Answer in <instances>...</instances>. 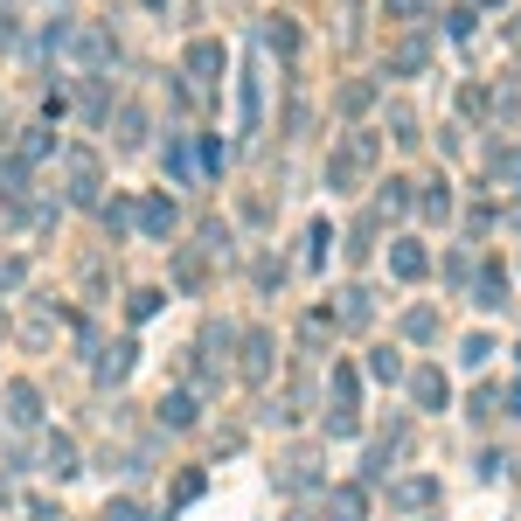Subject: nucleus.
<instances>
[{
    "label": "nucleus",
    "mask_w": 521,
    "mask_h": 521,
    "mask_svg": "<svg viewBox=\"0 0 521 521\" xmlns=\"http://www.w3.org/2000/svg\"><path fill=\"white\" fill-rule=\"evenodd\" d=\"M0 334H7V327H0Z\"/></svg>",
    "instance_id": "nucleus-55"
},
{
    "label": "nucleus",
    "mask_w": 521,
    "mask_h": 521,
    "mask_svg": "<svg viewBox=\"0 0 521 521\" xmlns=\"http://www.w3.org/2000/svg\"><path fill=\"white\" fill-rule=\"evenodd\" d=\"M515 355H521V348H515Z\"/></svg>",
    "instance_id": "nucleus-56"
},
{
    "label": "nucleus",
    "mask_w": 521,
    "mask_h": 521,
    "mask_svg": "<svg viewBox=\"0 0 521 521\" xmlns=\"http://www.w3.org/2000/svg\"><path fill=\"white\" fill-rule=\"evenodd\" d=\"M160 167H167V181H174V188H195V181H202L195 139H188V132H167V153H160Z\"/></svg>",
    "instance_id": "nucleus-11"
},
{
    "label": "nucleus",
    "mask_w": 521,
    "mask_h": 521,
    "mask_svg": "<svg viewBox=\"0 0 521 521\" xmlns=\"http://www.w3.org/2000/svg\"><path fill=\"white\" fill-rule=\"evenodd\" d=\"M369 376H376V383H403V376H410V369H403V355H396V348H369Z\"/></svg>",
    "instance_id": "nucleus-34"
},
{
    "label": "nucleus",
    "mask_w": 521,
    "mask_h": 521,
    "mask_svg": "<svg viewBox=\"0 0 521 521\" xmlns=\"http://www.w3.org/2000/svg\"><path fill=\"white\" fill-rule=\"evenodd\" d=\"M278 278H285V264H278V258H258V285H264V292H271Z\"/></svg>",
    "instance_id": "nucleus-49"
},
{
    "label": "nucleus",
    "mask_w": 521,
    "mask_h": 521,
    "mask_svg": "<svg viewBox=\"0 0 521 521\" xmlns=\"http://www.w3.org/2000/svg\"><path fill=\"white\" fill-rule=\"evenodd\" d=\"M424 7H431V0H383V14L403 21V28H417V21H424Z\"/></svg>",
    "instance_id": "nucleus-40"
},
{
    "label": "nucleus",
    "mask_w": 521,
    "mask_h": 521,
    "mask_svg": "<svg viewBox=\"0 0 521 521\" xmlns=\"http://www.w3.org/2000/svg\"><path fill=\"white\" fill-rule=\"evenodd\" d=\"M21 285H28V258L7 251V258H0V292H21Z\"/></svg>",
    "instance_id": "nucleus-42"
},
{
    "label": "nucleus",
    "mask_w": 521,
    "mask_h": 521,
    "mask_svg": "<svg viewBox=\"0 0 521 521\" xmlns=\"http://www.w3.org/2000/svg\"><path fill=\"white\" fill-rule=\"evenodd\" d=\"M383 132H390L396 146H417V139H424V132H417V112H410L403 98H390V112H383Z\"/></svg>",
    "instance_id": "nucleus-30"
},
{
    "label": "nucleus",
    "mask_w": 521,
    "mask_h": 521,
    "mask_svg": "<svg viewBox=\"0 0 521 521\" xmlns=\"http://www.w3.org/2000/svg\"><path fill=\"white\" fill-rule=\"evenodd\" d=\"M139 7H146V14H167V0H139Z\"/></svg>",
    "instance_id": "nucleus-52"
},
{
    "label": "nucleus",
    "mask_w": 521,
    "mask_h": 521,
    "mask_svg": "<svg viewBox=\"0 0 521 521\" xmlns=\"http://www.w3.org/2000/svg\"><path fill=\"white\" fill-rule=\"evenodd\" d=\"M174 278H181V285H188V292H195V285H202V278H209V264L195 258V251H181V258H174Z\"/></svg>",
    "instance_id": "nucleus-41"
},
{
    "label": "nucleus",
    "mask_w": 521,
    "mask_h": 521,
    "mask_svg": "<svg viewBox=\"0 0 521 521\" xmlns=\"http://www.w3.org/2000/svg\"><path fill=\"white\" fill-rule=\"evenodd\" d=\"M174 230H181V209H174L167 195H146V202H139V237H153V244H167Z\"/></svg>",
    "instance_id": "nucleus-13"
},
{
    "label": "nucleus",
    "mask_w": 521,
    "mask_h": 521,
    "mask_svg": "<svg viewBox=\"0 0 521 521\" xmlns=\"http://www.w3.org/2000/svg\"><path fill=\"white\" fill-rule=\"evenodd\" d=\"M369 515V494H362V480H341L334 494H327V521H362Z\"/></svg>",
    "instance_id": "nucleus-23"
},
{
    "label": "nucleus",
    "mask_w": 521,
    "mask_h": 521,
    "mask_svg": "<svg viewBox=\"0 0 521 521\" xmlns=\"http://www.w3.org/2000/svg\"><path fill=\"white\" fill-rule=\"evenodd\" d=\"M424 63H431V42L424 35H403L390 49V77H424Z\"/></svg>",
    "instance_id": "nucleus-22"
},
{
    "label": "nucleus",
    "mask_w": 521,
    "mask_h": 521,
    "mask_svg": "<svg viewBox=\"0 0 521 521\" xmlns=\"http://www.w3.org/2000/svg\"><path fill=\"white\" fill-rule=\"evenodd\" d=\"M362 383H355V369H334V383H327V438H355L362 431Z\"/></svg>",
    "instance_id": "nucleus-3"
},
{
    "label": "nucleus",
    "mask_w": 521,
    "mask_h": 521,
    "mask_svg": "<svg viewBox=\"0 0 521 521\" xmlns=\"http://www.w3.org/2000/svg\"><path fill=\"white\" fill-rule=\"evenodd\" d=\"M28 521H70V515H63V508H49V501H42V508H28Z\"/></svg>",
    "instance_id": "nucleus-51"
},
{
    "label": "nucleus",
    "mask_w": 521,
    "mask_h": 521,
    "mask_svg": "<svg viewBox=\"0 0 521 521\" xmlns=\"http://www.w3.org/2000/svg\"><path fill=\"white\" fill-rule=\"evenodd\" d=\"M459 355H466V369H487V362H494V341H487V334H473Z\"/></svg>",
    "instance_id": "nucleus-45"
},
{
    "label": "nucleus",
    "mask_w": 521,
    "mask_h": 521,
    "mask_svg": "<svg viewBox=\"0 0 521 521\" xmlns=\"http://www.w3.org/2000/svg\"><path fill=\"white\" fill-rule=\"evenodd\" d=\"M417 209H424V223H445V216H452V188H445V181H424V188H417Z\"/></svg>",
    "instance_id": "nucleus-33"
},
{
    "label": "nucleus",
    "mask_w": 521,
    "mask_h": 521,
    "mask_svg": "<svg viewBox=\"0 0 521 521\" xmlns=\"http://www.w3.org/2000/svg\"><path fill=\"white\" fill-rule=\"evenodd\" d=\"M112 105H119V98H112L105 84H91V91H84V112H91V119H112Z\"/></svg>",
    "instance_id": "nucleus-44"
},
{
    "label": "nucleus",
    "mask_w": 521,
    "mask_h": 521,
    "mask_svg": "<svg viewBox=\"0 0 521 521\" xmlns=\"http://www.w3.org/2000/svg\"><path fill=\"white\" fill-rule=\"evenodd\" d=\"M494 403H508V417H521V383H508V390L494 396Z\"/></svg>",
    "instance_id": "nucleus-50"
},
{
    "label": "nucleus",
    "mask_w": 521,
    "mask_h": 521,
    "mask_svg": "<svg viewBox=\"0 0 521 521\" xmlns=\"http://www.w3.org/2000/svg\"><path fill=\"white\" fill-rule=\"evenodd\" d=\"M369 320H376V292H369V285H348V292H341V313H334V327H355V334H362Z\"/></svg>",
    "instance_id": "nucleus-21"
},
{
    "label": "nucleus",
    "mask_w": 521,
    "mask_h": 521,
    "mask_svg": "<svg viewBox=\"0 0 521 521\" xmlns=\"http://www.w3.org/2000/svg\"><path fill=\"white\" fill-rule=\"evenodd\" d=\"M327 244H334V223H327V216H313V223H306V251H299V264H306V271H320V264H327Z\"/></svg>",
    "instance_id": "nucleus-31"
},
{
    "label": "nucleus",
    "mask_w": 521,
    "mask_h": 521,
    "mask_svg": "<svg viewBox=\"0 0 521 521\" xmlns=\"http://www.w3.org/2000/svg\"><path fill=\"white\" fill-rule=\"evenodd\" d=\"M63 327H70V306H56V299H35V306H28V320H21V341H28V348H49Z\"/></svg>",
    "instance_id": "nucleus-8"
},
{
    "label": "nucleus",
    "mask_w": 521,
    "mask_h": 521,
    "mask_svg": "<svg viewBox=\"0 0 521 521\" xmlns=\"http://www.w3.org/2000/svg\"><path fill=\"white\" fill-rule=\"evenodd\" d=\"M63 202H77V209L105 202V160L91 146H63Z\"/></svg>",
    "instance_id": "nucleus-2"
},
{
    "label": "nucleus",
    "mask_w": 521,
    "mask_h": 521,
    "mask_svg": "<svg viewBox=\"0 0 521 521\" xmlns=\"http://www.w3.org/2000/svg\"><path fill=\"white\" fill-rule=\"evenodd\" d=\"M195 160H202V181H216V174H223V160H230V146H223V139H202V146H195Z\"/></svg>",
    "instance_id": "nucleus-37"
},
{
    "label": "nucleus",
    "mask_w": 521,
    "mask_h": 521,
    "mask_svg": "<svg viewBox=\"0 0 521 521\" xmlns=\"http://www.w3.org/2000/svg\"><path fill=\"white\" fill-rule=\"evenodd\" d=\"M410 209H417V181H403V174H396V181H383L376 216H410Z\"/></svg>",
    "instance_id": "nucleus-26"
},
{
    "label": "nucleus",
    "mask_w": 521,
    "mask_h": 521,
    "mask_svg": "<svg viewBox=\"0 0 521 521\" xmlns=\"http://www.w3.org/2000/svg\"><path fill=\"white\" fill-rule=\"evenodd\" d=\"M501 42H508V56L521 63V14H508V21H501Z\"/></svg>",
    "instance_id": "nucleus-48"
},
{
    "label": "nucleus",
    "mask_w": 521,
    "mask_h": 521,
    "mask_svg": "<svg viewBox=\"0 0 521 521\" xmlns=\"http://www.w3.org/2000/svg\"><path fill=\"white\" fill-rule=\"evenodd\" d=\"M390 508L396 515H424V508H438V480H431V473H403V480H390Z\"/></svg>",
    "instance_id": "nucleus-9"
},
{
    "label": "nucleus",
    "mask_w": 521,
    "mask_h": 521,
    "mask_svg": "<svg viewBox=\"0 0 521 521\" xmlns=\"http://www.w3.org/2000/svg\"><path fill=\"white\" fill-rule=\"evenodd\" d=\"M105 126H112V146H119V153L146 146V112H139V105H112V119H105Z\"/></svg>",
    "instance_id": "nucleus-19"
},
{
    "label": "nucleus",
    "mask_w": 521,
    "mask_h": 521,
    "mask_svg": "<svg viewBox=\"0 0 521 521\" xmlns=\"http://www.w3.org/2000/svg\"><path fill=\"white\" fill-rule=\"evenodd\" d=\"M42 473H56V480H77V473H84V459H77V438H70V431H49V438H42Z\"/></svg>",
    "instance_id": "nucleus-14"
},
{
    "label": "nucleus",
    "mask_w": 521,
    "mask_h": 521,
    "mask_svg": "<svg viewBox=\"0 0 521 521\" xmlns=\"http://www.w3.org/2000/svg\"><path fill=\"white\" fill-rule=\"evenodd\" d=\"M396 334H403V341H417V348H424V341H438V306H410V313L396 320Z\"/></svg>",
    "instance_id": "nucleus-28"
},
{
    "label": "nucleus",
    "mask_w": 521,
    "mask_h": 521,
    "mask_svg": "<svg viewBox=\"0 0 521 521\" xmlns=\"http://www.w3.org/2000/svg\"><path fill=\"white\" fill-rule=\"evenodd\" d=\"M160 299H167V292H153V285H139V292H132V299H126V313H132V320H153V313H160Z\"/></svg>",
    "instance_id": "nucleus-39"
},
{
    "label": "nucleus",
    "mask_w": 521,
    "mask_h": 521,
    "mask_svg": "<svg viewBox=\"0 0 521 521\" xmlns=\"http://www.w3.org/2000/svg\"><path fill=\"white\" fill-rule=\"evenodd\" d=\"M487 174H494V188H521V146H494Z\"/></svg>",
    "instance_id": "nucleus-32"
},
{
    "label": "nucleus",
    "mask_w": 521,
    "mask_h": 521,
    "mask_svg": "<svg viewBox=\"0 0 521 521\" xmlns=\"http://www.w3.org/2000/svg\"><path fill=\"white\" fill-rule=\"evenodd\" d=\"M376 160H383V132L348 126L334 139V153H327V188H334V195H355V188L376 174Z\"/></svg>",
    "instance_id": "nucleus-1"
},
{
    "label": "nucleus",
    "mask_w": 521,
    "mask_h": 521,
    "mask_svg": "<svg viewBox=\"0 0 521 521\" xmlns=\"http://www.w3.org/2000/svg\"><path fill=\"white\" fill-rule=\"evenodd\" d=\"M98 223H105V237H112V244H126L132 230H139V202H126V195H105V202H98Z\"/></svg>",
    "instance_id": "nucleus-15"
},
{
    "label": "nucleus",
    "mask_w": 521,
    "mask_h": 521,
    "mask_svg": "<svg viewBox=\"0 0 521 521\" xmlns=\"http://www.w3.org/2000/svg\"><path fill=\"white\" fill-rule=\"evenodd\" d=\"M49 153H56V132H49V119H42V126H28L21 139H14V160H28V167H35V160H49Z\"/></svg>",
    "instance_id": "nucleus-29"
},
{
    "label": "nucleus",
    "mask_w": 521,
    "mask_h": 521,
    "mask_svg": "<svg viewBox=\"0 0 521 521\" xmlns=\"http://www.w3.org/2000/svg\"><path fill=\"white\" fill-rule=\"evenodd\" d=\"M237 132H244V139L264 132V70H258V63L237 70Z\"/></svg>",
    "instance_id": "nucleus-6"
},
{
    "label": "nucleus",
    "mask_w": 521,
    "mask_h": 521,
    "mask_svg": "<svg viewBox=\"0 0 521 521\" xmlns=\"http://www.w3.org/2000/svg\"><path fill=\"white\" fill-rule=\"evenodd\" d=\"M0 403H7V424H14V431H35V424H42V390H35L28 376H14V383L0 390Z\"/></svg>",
    "instance_id": "nucleus-10"
},
{
    "label": "nucleus",
    "mask_w": 521,
    "mask_h": 521,
    "mask_svg": "<svg viewBox=\"0 0 521 521\" xmlns=\"http://www.w3.org/2000/svg\"><path fill=\"white\" fill-rule=\"evenodd\" d=\"M480 7H508V0H480Z\"/></svg>",
    "instance_id": "nucleus-53"
},
{
    "label": "nucleus",
    "mask_w": 521,
    "mask_h": 521,
    "mask_svg": "<svg viewBox=\"0 0 521 521\" xmlns=\"http://www.w3.org/2000/svg\"><path fill=\"white\" fill-rule=\"evenodd\" d=\"M98 521H146V508H139L132 494H119V501H105V515Z\"/></svg>",
    "instance_id": "nucleus-43"
},
{
    "label": "nucleus",
    "mask_w": 521,
    "mask_h": 521,
    "mask_svg": "<svg viewBox=\"0 0 521 521\" xmlns=\"http://www.w3.org/2000/svg\"><path fill=\"white\" fill-rule=\"evenodd\" d=\"M0 202L7 209L28 202V160H14V153H0Z\"/></svg>",
    "instance_id": "nucleus-24"
},
{
    "label": "nucleus",
    "mask_w": 521,
    "mask_h": 521,
    "mask_svg": "<svg viewBox=\"0 0 521 521\" xmlns=\"http://www.w3.org/2000/svg\"><path fill=\"white\" fill-rule=\"evenodd\" d=\"M403 445H410V424L396 417L390 431H376V438H369V459H362V480H390V466L403 459Z\"/></svg>",
    "instance_id": "nucleus-7"
},
{
    "label": "nucleus",
    "mask_w": 521,
    "mask_h": 521,
    "mask_svg": "<svg viewBox=\"0 0 521 521\" xmlns=\"http://www.w3.org/2000/svg\"><path fill=\"white\" fill-rule=\"evenodd\" d=\"M369 105H376V84H369V77H348V84H341V112H348V119H362Z\"/></svg>",
    "instance_id": "nucleus-35"
},
{
    "label": "nucleus",
    "mask_w": 521,
    "mask_h": 521,
    "mask_svg": "<svg viewBox=\"0 0 521 521\" xmlns=\"http://www.w3.org/2000/svg\"><path fill=\"white\" fill-rule=\"evenodd\" d=\"M390 271L403 278V285H417V278L431 271V251H424L417 237H396V244H390Z\"/></svg>",
    "instance_id": "nucleus-17"
},
{
    "label": "nucleus",
    "mask_w": 521,
    "mask_h": 521,
    "mask_svg": "<svg viewBox=\"0 0 521 521\" xmlns=\"http://www.w3.org/2000/svg\"><path fill=\"white\" fill-rule=\"evenodd\" d=\"M258 42H264V49H278V56H292V49H299L292 14H264V21H258Z\"/></svg>",
    "instance_id": "nucleus-25"
},
{
    "label": "nucleus",
    "mask_w": 521,
    "mask_h": 521,
    "mask_svg": "<svg viewBox=\"0 0 521 521\" xmlns=\"http://www.w3.org/2000/svg\"><path fill=\"white\" fill-rule=\"evenodd\" d=\"M327 334H334V313H306L299 341H306V348H327Z\"/></svg>",
    "instance_id": "nucleus-38"
},
{
    "label": "nucleus",
    "mask_w": 521,
    "mask_h": 521,
    "mask_svg": "<svg viewBox=\"0 0 521 521\" xmlns=\"http://www.w3.org/2000/svg\"><path fill=\"white\" fill-rule=\"evenodd\" d=\"M195 494H202V473H195V466H188V473H181V487H174V508H188V501H195ZM174 508H167V521H174Z\"/></svg>",
    "instance_id": "nucleus-46"
},
{
    "label": "nucleus",
    "mask_w": 521,
    "mask_h": 521,
    "mask_svg": "<svg viewBox=\"0 0 521 521\" xmlns=\"http://www.w3.org/2000/svg\"><path fill=\"white\" fill-rule=\"evenodd\" d=\"M445 28H452V42H473V14H466V7H452V21H445Z\"/></svg>",
    "instance_id": "nucleus-47"
},
{
    "label": "nucleus",
    "mask_w": 521,
    "mask_h": 521,
    "mask_svg": "<svg viewBox=\"0 0 521 521\" xmlns=\"http://www.w3.org/2000/svg\"><path fill=\"white\" fill-rule=\"evenodd\" d=\"M132 362H139V348H132V341H112V348H98L91 376H98V383H126V376H132Z\"/></svg>",
    "instance_id": "nucleus-20"
},
{
    "label": "nucleus",
    "mask_w": 521,
    "mask_h": 521,
    "mask_svg": "<svg viewBox=\"0 0 521 521\" xmlns=\"http://www.w3.org/2000/svg\"><path fill=\"white\" fill-rule=\"evenodd\" d=\"M508 223H515V230H521V209H515V216H508Z\"/></svg>",
    "instance_id": "nucleus-54"
},
{
    "label": "nucleus",
    "mask_w": 521,
    "mask_h": 521,
    "mask_svg": "<svg viewBox=\"0 0 521 521\" xmlns=\"http://www.w3.org/2000/svg\"><path fill=\"white\" fill-rule=\"evenodd\" d=\"M376 230H383V216H362V223L348 230V258H369V251H376Z\"/></svg>",
    "instance_id": "nucleus-36"
},
{
    "label": "nucleus",
    "mask_w": 521,
    "mask_h": 521,
    "mask_svg": "<svg viewBox=\"0 0 521 521\" xmlns=\"http://www.w3.org/2000/svg\"><path fill=\"white\" fill-rule=\"evenodd\" d=\"M223 70H230V49H223L216 35H195V42H188V56H181V77H188V84H202V91H216V84H223Z\"/></svg>",
    "instance_id": "nucleus-5"
},
{
    "label": "nucleus",
    "mask_w": 521,
    "mask_h": 521,
    "mask_svg": "<svg viewBox=\"0 0 521 521\" xmlns=\"http://www.w3.org/2000/svg\"><path fill=\"white\" fill-rule=\"evenodd\" d=\"M473 306H487V313H501V306H508V271H494V264H487V271L473 278Z\"/></svg>",
    "instance_id": "nucleus-27"
},
{
    "label": "nucleus",
    "mask_w": 521,
    "mask_h": 521,
    "mask_svg": "<svg viewBox=\"0 0 521 521\" xmlns=\"http://www.w3.org/2000/svg\"><path fill=\"white\" fill-rule=\"evenodd\" d=\"M271 369H278V341H271L264 327H244V334H237V376H244L251 390H264Z\"/></svg>",
    "instance_id": "nucleus-4"
},
{
    "label": "nucleus",
    "mask_w": 521,
    "mask_h": 521,
    "mask_svg": "<svg viewBox=\"0 0 521 521\" xmlns=\"http://www.w3.org/2000/svg\"><path fill=\"white\" fill-rule=\"evenodd\" d=\"M153 410H160V424H167V431H188V424L202 417V396H195V390H167Z\"/></svg>",
    "instance_id": "nucleus-18"
},
{
    "label": "nucleus",
    "mask_w": 521,
    "mask_h": 521,
    "mask_svg": "<svg viewBox=\"0 0 521 521\" xmlns=\"http://www.w3.org/2000/svg\"><path fill=\"white\" fill-rule=\"evenodd\" d=\"M410 396H417V410H445L452 403V383H445V369H410Z\"/></svg>",
    "instance_id": "nucleus-16"
},
{
    "label": "nucleus",
    "mask_w": 521,
    "mask_h": 521,
    "mask_svg": "<svg viewBox=\"0 0 521 521\" xmlns=\"http://www.w3.org/2000/svg\"><path fill=\"white\" fill-rule=\"evenodd\" d=\"M278 487H285V494H313V487H320V452H313V445L285 452V466H278Z\"/></svg>",
    "instance_id": "nucleus-12"
}]
</instances>
